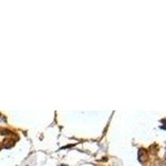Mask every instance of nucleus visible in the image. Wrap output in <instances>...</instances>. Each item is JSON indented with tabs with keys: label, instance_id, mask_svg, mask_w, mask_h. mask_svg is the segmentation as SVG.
I'll return each instance as SVG.
<instances>
[{
	"label": "nucleus",
	"instance_id": "f257e3e1",
	"mask_svg": "<svg viewBox=\"0 0 166 166\" xmlns=\"http://www.w3.org/2000/svg\"><path fill=\"white\" fill-rule=\"evenodd\" d=\"M147 159V153L144 149H140L139 150V160L140 162L145 163Z\"/></svg>",
	"mask_w": 166,
	"mask_h": 166
}]
</instances>
